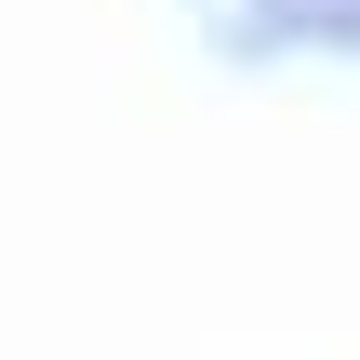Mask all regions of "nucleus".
<instances>
[{
  "mask_svg": "<svg viewBox=\"0 0 360 360\" xmlns=\"http://www.w3.org/2000/svg\"><path fill=\"white\" fill-rule=\"evenodd\" d=\"M267 27H307V40H360V0H254Z\"/></svg>",
  "mask_w": 360,
  "mask_h": 360,
  "instance_id": "obj_1",
  "label": "nucleus"
}]
</instances>
